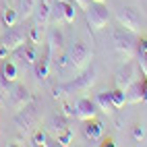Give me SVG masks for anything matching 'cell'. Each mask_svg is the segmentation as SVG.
I'll use <instances>...</instances> for the list:
<instances>
[{"instance_id": "17", "label": "cell", "mask_w": 147, "mask_h": 147, "mask_svg": "<svg viewBox=\"0 0 147 147\" xmlns=\"http://www.w3.org/2000/svg\"><path fill=\"white\" fill-rule=\"evenodd\" d=\"M0 19H2V23H4L6 27H13V25L19 23V19H21V17H19V11H17V8L4 4L2 8H0Z\"/></svg>"}, {"instance_id": "9", "label": "cell", "mask_w": 147, "mask_h": 147, "mask_svg": "<svg viewBox=\"0 0 147 147\" xmlns=\"http://www.w3.org/2000/svg\"><path fill=\"white\" fill-rule=\"evenodd\" d=\"M137 75H139V66L133 64L131 60H126L124 62V68H120V71L116 73V87L126 89L129 85H133L137 81Z\"/></svg>"}, {"instance_id": "1", "label": "cell", "mask_w": 147, "mask_h": 147, "mask_svg": "<svg viewBox=\"0 0 147 147\" xmlns=\"http://www.w3.org/2000/svg\"><path fill=\"white\" fill-rule=\"evenodd\" d=\"M95 83H97V68L95 66H87L85 71H81L79 77H75V81H68V83L52 87V95L54 97L81 95V93H87Z\"/></svg>"}, {"instance_id": "30", "label": "cell", "mask_w": 147, "mask_h": 147, "mask_svg": "<svg viewBox=\"0 0 147 147\" xmlns=\"http://www.w3.org/2000/svg\"><path fill=\"white\" fill-rule=\"evenodd\" d=\"M8 54H11V50H8V48H6L2 42H0V60H4V58H6Z\"/></svg>"}, {"instance_id": "11", "label": "cell", "mask_w": 147, "mask_h": 147, "mask_svg": "<svg viewBox=\"0 0 147 147\" xmlns=\"http://www.w3.org/2000/svg\"><path fill=\"white\" fill-rule=\"evenodd\" d=\"M52 4H54V0H40L37 2V6L33 8V23L35 25H40L46 29V25L50 23V15H52Z\"/></svg>"}, {"instance_id": "15", "label": "cell", "mask_w": 147, "mask_h": 147, "mask_svg": "<svg viewBox=\"0 0 147 147\" xmlns=\"http://www.w3.org/2000/svg\"><path fill=\"white\" fill-rule=\"evenodd\" d=\"M62 48H64V35L58 31V29H52L50 35H48V54L54 58Z\"/></svg>"}, {"instance_id": "36", "label": "cell", "mask_w": 147, "mask_h": 147, "mask_svg": "<svg viewBox=\"0 0 147 147\" xmlns=\"http://www.w3.org/2000/svg\"><path fill=\"white\" fill-rule=\"evenodd\" d=\"M91 2H104V0H91Z\"/></svg>"}, {"instance_id": "24", "label": "cell", "mask_w": 147, "mask_h": 147, "mask_svg": "<svg viewBox=\"0 0 147 147\" xmlns=\"http://www.w3.org/2000/svg\"><path fill=\"white\" fill-rule=\"evenodd\" d=\"M62 13H64V23H75V6L71 2H62Z\"/></svg>"}, {"instance_id": "5", "label": "cell", "mask_w": 147, "mask_h": 147, "mask_svg": "<svg viewBox=\"0 0 147 147\" xmlns=\"http://www.w3.org/2000/svg\"><path fill=\"white\" fill-rule=\"evenodd\" d=\"M116 19H118L122 29H126V31H131V33H141L143 19L133 6H118L116 8Z\"/></svg>"}, {"instance_id": "27", "label": "cell", "mask_w": 147, "mask_h": 147, "mask_svg": "<svg viewBox=\"0 0 147 147\" xmlns=\"http://www.w3.org/2000/svg\"><path fill=\"white\" fill-rule=\"evenodd\" d=\"M71 141H73V131L71 129H64V131H60L58 133V143L60 145H71Z\"/></svg>"}, {"instance_id": "4", "label": "cell", "mask_w": 147, "mask_h": 147, "mask_svg": "<svg viewBox=\"0 0 147 147\" xmlns=\"http://www.w3.org/2000/svg\"><path fill=\"white\" fill-rule=\"evenodd\" d=\"M85 19H87L89 29L100 31L110 21V11H108V6L104 2H89V6L85 8Z\"/></svg>"}, {"instance_id": "16", "label": "cell", "mask_w": 147, "mask_h": 147, "mask_svg": "<svg viewBox=\"0 0 147 147\" xmlns=\"http://www.w3.org/2000/svg\"><path fill=\"white\" fill-rule=\"evenodd\" d=\"M17 75H19V68L13 60H6L2 64V73H0V83L4 85V89H8V85H11L15 79H17Z\"/></svg>"}, {"instance_id": "22", "label": "cell", "mask_w": 147, "mask_h": 147, "mask_svg": "<svg viewBox=\"0 0 147 147\" xmlns=\"http://www.w3.org/2000/svg\"><path fill=\"white\" fill-rule=\"evenodd\" d=\"M110 100H112V106H114V108H122V106L126 104V93H124V89L116 87L114 91H110Z\"/></svg>"}, {"instance_id": "32", "label": "cell", "mask_w": 147, "mask_h": 147, "mask_svg": "<svg viewBox=\"0 0 147 147\" xmlns=\"http://www.w3.org/2000/svg\"><path fill=\"white\" fill-rule=\"evenodd\" d=\"M75 2H77V4H79V6L83 8V11H85V8L89 6V2H91V0H75Z\"/></svg>"}, {"instance_id": "26", "label": "cell", "mask_w": 147, "mask_h": 147, "mask_svg": "<svg viewBox=\"0 0 147 147\" xmlns=\"http://www.w3.org/2000/svg\"><path fill=\"white\" fill-rule=\"evenodd\" d=\"M29 145H35V147H44V145H48V135L44 133V131H37L33 137H31V143Z\"/></svg>"}, {"instance_id": "3", "label": "cell", "mask_w": 147, "mask_h": 147, "mask_svg": "<svg viewBox=\"0 0 147 147\" xmlns=\"http://www.w3.org/2000/svg\"><path fill=\"white\" fill-rule=\"evenodd\" d=\"M112 44H114V52L122 62L133 60L137 56V42L133 40L131 31L126 29H114L112 31Z\"/></svg>"}, {"instance_id": "7", "label": "cell", "mask_w": 147, "mask_h": 147, "mask_svg": "<svg viewBox=\"0 0 147 147\" xmlns=\"http://www.w3.org/2000/svg\"><path fill=\"white\" fill-rule=\"evenodd\" d=\"M6 91H8V104H11L13 110H21V108H25L33 100V95L29 93V89L25 85H13Z\"/></svg>"}, {"instance_id": "34", "label": "cell", "mask_w": 147, "mask_h": 147, "mask_svg": "<svg viewBox=\"0 0 147 147\" xmlns=\"http://www.w3.org/2000/svg\"><path fill=\"white\" fill-rule=\"evenodd\" d=\"M102 145H106V147L110 145V147H112V145H116V143H114V139H110V137H108V139H104V143H102Z\"/></svg>"}, {"instance_id": "35", "label": "cell", "mask_w": 147, "mask_h": 147, "mask_svg": "<svg viewBox=\"0 0 147 147\" xmlns=\"http://www.w3.org/2000/svg\"><path fill=\"white\" fill-rule=\"evenodd\" d=\"M2 89H4V85L0 83V106H4V97H2Z\"/></svg>"}, {"instance_id": "18", "label": "cell", "mask_w": 147, "mask_h": 147, "mask_svg": "<svg viewBox=\"0 0 147 147\" xmlns=\"http://www.w3.org/2000/svg\"><path fill=\"white\" fill-rule=\"evenodd\" d=\"M126 93V104H139V102H145L143 100V91H141V83L135 81L133 85H129L124 89Z\"/></svg>"}, {"instance_id": "33", "label": "cell", "mask_w": 147, "mask_h": 147, "mask_svg": "<svg viewBox=\"0 0 147 147\" xmlns=\"http://www.w3.org/2000/svg\"><path fill=\"white\" fill-rule=\"evenodd\" d=\"M137 48H141V50H145V52H147V37H143V40L139 42V46H137Z\"/></svg>"}, {"instance_id": "28", "label": "cell", "mask_w": 147, "mask_h": 147, "mask_svg": "<svg viewBox=\"0 0 147 147\" xmlns=\"http://www.w3.org/2000/svg\"><path fill=\"white\" fill-rule=\"evenodd\" d=\"M143 137H145V131H143V126H141V124L133 126V139H135V141H143Z\"/></svg>"}, {"instance_id": "29", "label": "cell", "mask_w": 147, "mask_h": 147, "mask_svg": "<svg viewBox=\"0 0 147 147\" xmlns=\"http://www.w3.org/2000/svg\"><path fill=\"white\" fill-rule=\"evenodd\" d=\"M62 114L66 116V118H75V108L71 104H64L62 106Z\"/></svg>"}, {"instance_id": "31", "label": "cell", "mask_w": 147, "mask_h": 147, "mask_svg": "<svg viewBox=\"0 0 147 147\" xmlns=\"http://www.w3.org/2000/svg\"><path fill=\"white\" fill-rule=\"evenodd\" d=\"M139 83H141V91H143V100H147V77H143V79H141Z\"/></svg>"}, {"instance_id": "14", "label": "cell", "mask_w": 147, "mask_h": 147, "mask_svg": "<svg viewBox=\"0 0 147 147\" xmlns=\"http://www.w3.org/2000/svg\"><path fill=\"white\" fill-rule=\"evenodd\" d=\"M50 64H52V56L50 54H44L42 58L37 56V60H35V64H33V73H35V77L40 81H46L48 79V75H50Z\"/></svg>"}, {"instance_id": "12", "label": "cell", "mask_w": 147, "mask_h": 147, "mask_svg": "<svg viewBox=\"0 0 147 147\" xmlns=\"http://www.w3.org/2000/svg\"><path fill=\"white\" fill-rule=\"evenodd\" d=\"M15 52V56L19 58V60H23V62H27V64H35V60H37V46L35 44H23V46H19L17 50H13Z\"/></svg>"}, {"instance_id": "6", "label": "cell", "mask_w": 147, "mask_h": 147, "mask_svg": "<svg viewBox=\"0 0 147 147\" xmlns=\"http://www.w3.org/2000/svg\"><path fill=\"white\" fill-rule=\"evenodd\" d=\"M37 120H40V112H37V104L35 100H31L25 108H21V110H17V116H15V126L19 131H31L33 126L37 124Z\"/></svg>"}, {"instance_id": "19", "label": "cell", "mask_w": 147, "mask_h": 147, "mask_svg": "<svg viewBox=\"0 0 147 147\" xmlns=\"http://www.w3.org/2000/svg\"><path fill=\"white\" fill-rule=\"evenodd\" d=\"M95 104L100 106V110H104L106 114H112V112L116 110V108L112 106V100H110V91H102V93H97Z\"/></svg>"}, {"instance_id": "21", "label": "cell", "mask_w": 147, "mask_h": 147, "mask_svg": "<svg viewBox=\"0 0 147 147\" xmlns=\"http://www.w3.org/2000/svg\"><path fill=\"white\" fill-rule=\"evenodd\" d=\"M50 124H52V129H54L56 133H60V131H64V129H71V120H68L64 114H56Z\"/></svg>"}, {"instance_id": "10", "label": "cell", "mask_w": 147, "mask_h": 147, "mask_svg": "<svg viewBox=\"0 0 147 147\" xmlns=\"http://www.w3.org/2000/svg\"><path fill=\"white\" fill-rule=\"evenodd\" d=\"M0 42H2L6 48H8V50H17V48L19 46H23L25 42H27V31H25V29L23 27H8V31L2 35V40H0Z\"/></svg>"}, {"instance_id": "23", "label": "cell", "mask_w": 147, "mask_h": 147, "mask_svg": "<svg viewBox=\"0 0 147 147\" xmlns=\"http://www.w3.org/2000/svg\"><path fill=\"white\" fill-rule=\"evenodd\" d=\"M42 31H44V27H40V25H31V29L27 31V40H29V44H40V40H42Z\"/></svg>"}, {"instance_id": "2", "label": "cell", "mask_w": 147, "mask_h": 147, "mask_svg": "<svg viewBox=\"0 0 147 147\" xmlns=\"http://www.w3.org/2000/svg\"><path fill=\"white\" fill-rule=\"evenodd\" d=\"M91 58H93V52H91L89 46L85 42H75L66 50V54L56 62V66L58 68H71L75 73H81V71H85V68L89 66Z\"/></svg>"}, {"instance_id": "8", "label": "cell", "mask_w": 147, "mask_h": 147, "mask_svg": "<svg viewBox=\"0 0 147 147\" xmlns=\"http://www.w3.org/2000/svg\"><path fill=\"white\" fill-rule=\"evenodd\" d=\"M75 118L79 120H89V118H95V112H97V104L95 100H89V97H79L75 104Z\"/></svg>"}, {"instance_id": "25", "label": "cell", "mask_w": 147, "mask_h": 147, "mask_svg": "<svg viewBox=\"0 0 147 147\" xmlns=\"http://www.w3.org/2000/svg\"><path fill=\"white\" fill-rule=\"evenodd\" d=\"M137 62H139V71L143 73V77H147V52L137 48Z\"/></svg>"}, {"instance_id": "20", "label": "cell", "mask_w": 147, "mask_h": 147, "mask_svg": "<svg viewBox=\"0 0 147 147\" xmlns=\"http://www.w3.org/2000/svg\"><path fill=\"white\" fill-rule=\"evenodd\" d=\"M37 2H40V0H21V8H19V17L25 19L27 17H31V13H33V8L37 6Z\"/></svg>"}, {"instance_id": "13", "label": "cell", "mask_w": 147, "mask_h": 147, "mask_svg": "<svg viewBox=\"0 0 147 147\" xmlns=\"http://www.w3.org/2000/svg\"><path fill=\"white\" fill-rule=\"evenodd\" d=\"M83 133L89 141H100L102 135H104V124L100 120H95V118H89L83 124Z\"/></svg>"}]
</instances>
